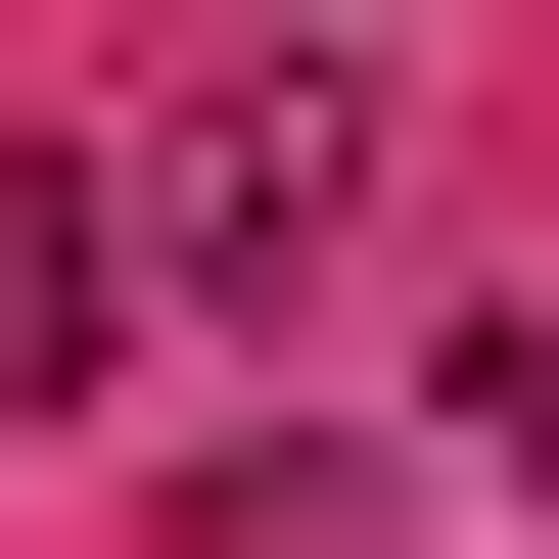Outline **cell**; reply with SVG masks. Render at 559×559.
I'll use <instances>...</instances> for the list:
<instances>
[{"label":"cell","mask_w":559,"mask_h":559,"mask_svg":"<svg viewBox=\"0 0 559 559\" xmlns=\"http://www.w3.org/2000/svg\"><path fill=\"white\" fill-rule=\"evenodd\" d=\"M326 234H373V140H326V47H234V94L140 140V280H234V326H280Z\"/></svg>","instance_id":"obj_1"},{"label":"cell","mask_w":559,"mask_h":559,"mask_svg":"<svg viewBox=\"0 0 559 559\" xmlns=\"http://www.w3.org/2000/svg\"><path fill=\"white\" fill-rule=\"evenodd\" d=\"M280 47H326V0H280Z\"/></svg>","instance_id":"obj_3"},{"label":"cell","mask_w":559,"mask_h":559,"mask_svg":"<svg viewBox=\"0 0 559 559\" xmlns=\"http://www.w3.org/2000/svg\"><path fill=\"white\" fill-rule=\"evenodd\" d=\"M94 326H140V234H94V187H0V419L94 373Z\"/></svg>","instance_id":"obj_2"}]
</instances>
